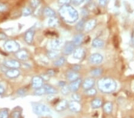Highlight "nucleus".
<instances>
[{"label":"nucleus","instance_id":"nucleus-1","mask_svg":"<svg viewBox=\"0 0 134 118\" xmlns=\"http://www.w3.org/2000/svg\"><path fill=\"white\" fill-rule=\"evenodd\" d=\"M59 13L62 19L67 23H73L79 19L78 12L71 5H63L60 8Z\"/></svg>","mask_w":134,"mask_h":118},{"label":"nucleus","instance_id":"nucleus-2","mask_svg":"<svg viewBox=\"0 0 134 118\" xmlns=\"http://www.w3.org/2000/svg\"><path fill=\"white\" fill-rule=\"evenodd\" d=\"M97 87L101 93L109 94L116 91L117 83L111 78H103L97 82Z\"/></svg>","mask_w":134,"mask_h":118},{"label":"nucleus","instance_id":"nucleus-3","mask_svg":"<svg viewBox=\"0 0 134 118\" xmlns=\"http://www.w3.org/2000/svg\"><path fill=\"white\" fill-rule=\"evenodd\" d=\"M32 109L34 112L38 116H47L51 114V111L50 109L44 104L40 103H32Z\"/></svg>","mask_w":134,"mask_h":118},{"label":"nucleus","instance_id":"nucleus-4","mask_svg":"<svg viewBox=\"0 0 134 118\" xmlns=\"http://www.w3.org/2000/svg\"><path fill=\"white\" fill-rule=\"evenodd\" d=\"M4 48L10 53H17L20 50V46L16 41L8 40L4 44Z\"/></svg>","mask_w":134,"mask_h":118},{"label":"nucleus","instance_id":"nucleus-5","mask_svg":"<svg viewBox=\"0 0 134 118\" xmlns=\"http://www.w3.org/2000/svg\"><path fill=\"white\" fill-rule=\"evenodd\" d=\"M103 60V56L99 53L92 54L89 57V61L93 64H99Z\"/></svg>","mask_w":134,"mask_h":118},{"label":"nucleus","instance_id":"nucleus-6","mask_svg":"<svg viewBox=\"0 0 134 118\" xmlns=\"http://www.w3.org/2000/svg\"><path fill=\"white\" fill-rule=\"evenodd\" d=\"M4 65L7 68L9 69H19L21 64L19 61L16 60H7L4 61Z\"/></svg>","mask_w":134,"mask_h":118},{"label":"nucleus","instance_id":"nucleus-7","mask_svg":"<svg viewBox=\"0 0 134 118\" xmlns=\"http://www.w3.org/2000/svg\"><path fill=\"white\" fill-rule=\"evenodd\" d=\"M76 49V46L73 42H68L64 45L63 53L66 55H70L73 53Z\"/></svg>","mask_w":134,"mask_h":118},{"label":"nucleus","instance_id":"nucleus-8","mask_svg":"<svg viewBox=\"0 0 134 118\" xmlns=\"http://www.w3.org/2000/svg\"><path fill=\"white\" fill-rule=\"evenodd\" d=\"M43 79L41 76H35L32 78V87L34 89H38L43 86Z\"/></svg>","mask_w":134,"mask_h":118},{"label":"nucleus","instance_id":"nucleus-9","mask_svg":"<svg viewBox=\"0 0 134 118\" xmlns=\"http://www.w3.org/2000/svg\"><path fill=\"white\" fill-rule=\"evenodd\" d=\"M82 83V81L81 78H79L76 80L71 82L70 85H69L71 92H73V93L77 92V90L79 89L80 87H81Z\"/></svg>","mask_w":134,"mask_h":118},{"label":"nucleus","instance_id":"nucleus-10","mask_svg":"<svg viewBox=\"0 0 134 118\" xmlns=\"http://www.w3.org/2000/svg\"><path fill=\"white\" fill-rule=\"evenodd\" d=\"M73 57L77 60H82L85 56V51L83 48L78 47L73 52Z\"/></svg>","mask_w":134,"mask_h":118},{"label":"nucleus","instance_id":"nucleus-11","mask_svg":"<svg viewBox=\"0 0 134 118\" xmlns=\"http://www.w3.org/2000/svg\"><path fill=\"white\" fill-rule=\"evenodd\" d=\"M97 25V20L96 19H91L85 22V26H84V31L86 32H90L92 31Z\"/></svg>","mask_w":134,"mask_h":118},{"label":"nucleus","instance_id":"nucleus-12","mask_svg":"<svg viewBox=\"0 0 134 118\" xmlns=\"http://www.w3.org/2000/svg\"><path fill=\"white\" fill-rule=\"evenodd\" d=\"M69 109L73 112H79L81 110V104L76 101H72L69 103Z\"/></svg>","mask_w":134,"mask_h":118},{"label":"nucleus","instance_id":"nucleus-13","mask_svg":"<svg viewBox=\"0 0 134 118\" xmlns=\"http://www.w3.org/2000/svg\"><path fill=\"white\" fill-rule=\"evenodd\" d=\"M96 81L93 78H88L83 81L82 82V88L85 90L89 89L91 88H93Z\"/></svg>","mask_w":134,"mask_h":118},{"label":"nucleus","instance_id":"nucleus-14","mask_svg":"<svg viewBox=\"0 0 134 118\" xmlns=\"http://www.w3.org/2000/svg\"><path fill=\"white\" fill-rule=\"evenodd\" d=\"M16 56L19 60L26 61L29 58V53L25 50H19L16 53Z\"/></svg>","mask_w":134,"mask_h":118},{"label":"nucleus","instance_id":"nucleus-15","mask_svg":"<svg viewBox=\"0 0 134 118\" xmlns=\"http://www.w3.org/2000/svg\"><path fill=\"white\" fill-rule=\"evenodd\" d=\"M69 103L66 100H62L58 103L55 106V110L57 111H62L68 108Z\"/></svg>","mask_w":134,"mask_h":118},{"label":"nucleus","instance_id":"nucleus-16","mask_svg":"<svg viewBox=\"0 0 134 118\" xmlns=\"http://www.w3.org/2000/svg\"><path fill=\"white\" fill-rule=\"evenodd\" d=\"M5 75L9 78H16L20 75V71L17 69H10L5 72Z\"/></svg>","mask_w":134,"mask_h":118},{"label":"nucleus","instance_id":"nucleus-17","mask_svg":"<svg viewBox=\"0 0 134 118\" xmlns=\"http://www.w3.org/2000/svg\"><path fill=\"white\" fill-rule=\"evenodd\" d=\"M35 34V31L32 29H29L26 32L25 35V40L26 42L28 44H32L34 40V36Z\"/></svg>","mask_w":134,"mask_h":118},{"label":"nucleus","instance_id":"nucleus-18","mask_svg":"<svg viewBox=\"0 0 134 118\" xmlns=\"http://www.w3.org/2000/svg\"><path fill=\"white\" fill-rule=\"evenodd\" d=\"M63 42L60 39H54L51 40L50 43V46L51 49L53 50H59L63 46Z\"/></svg>","mask_w":134,"mask_h":118},{"label":"nucleus","instance_id":"nucleus-19","mask_svg":"<svg viewBox=\"0 0 134 118\" xmlns=\"http://www.w3.org/2000/svg\"><path fill=\"white\" fill-rule=\"evenodd\" d=\"M66 76L67 78L68 79V80L71 81V82L79 78V75L77 74V72H74L73 70H70V71H68L67 72Z\"/></svg>","mask_w":134,"mask_h":118},{"label":"nucleus","instance_id":"nucleus-20","mask_svg":"<svg viewBox=\"0 0 134 118\" xmlns=\"http://www.w3.org/2000/svg\"><path fill=\"white\" fill-rule=\"evenodd\" d=\"M92 46L94 48H101L104 46V42L103 40L100 39V38H96L93 40L92 42Z\"/></svg>","mask_w":134,"mask_h":118},{"label":"nucleus","instance_id":"nucleus-21","mask_svg":"<svg viewBox=\"0 0 134 118\" xmlns=\"http://www.w3.org/2000/svg\"><path fill=\"white\" fill-rule=\"evenodd\" d=\"M103 111L107 115H110L112 113L113 109V105L111 102H107L103 105Z\"/></svg>","mask_w":134,"mask_h":118},{"label":"nucleus","instance_id":"nucleus-22","mask_svg":"<svg viewBox=\"0 0 134 118\" xmlns=\"http://www.w3.org/2000/svg\"><path fill=\"white\" fill-rule=\"evenodd\" d=\"M91 107L94 109H98L100 107L102 106L103 105V101L100 98H96L94 100H92L91 102Z\"/></svg>","mask_w":134,"mask_h":118},{"label":"nucleus","instance_id":"nucleus-23","mask_svg":"<svg viewBox=\"0 0 134 118\" xmlns=\"http://www.w3.org/2000/svg\"><path fill=\"white\" fill-rule=\"evenodd\" d=\"M83 40V35L82 33L76 35L73 38V42L76 46H79L82 44Z\"/></svg>","mask_w":134,"mask_h":118},{"label":"nucleus","instance_id":"nucleus-24","mask_svg":"<svg viewBox=\"0 0 134 118\" xmlns=\"http://www.w3.org/2000/svg\"><path fill=\"white\" fill-rule=\"evenodd\" d=\"M60 51L59 50H49L47 52V57L49 59H54L56 57H58V55H59Z\"/></svg>","mask_w":134,"mask_h":118},{"label":"nucleus","instance_id":"nucleus-25","mask_svg":"<svg viewBox=\"0 0 134 118\" xmlns=\"http://www.w3.org/2000/svg\"><path fill=\"white\" fill-rule=\"evenodd\" d=\"M44 13L45 16L48 17L49 18L55 16V12L51 8L49 7H47L44 8Z\"/></svg>","mask_w":134,"mask_h":118},{"label":"nucleus","instance_id":"nucleus-26","mask_svg":"<svg viewBox=\"0 0 134 118\" xmlns=\"http://www.w3.org/2000/svg\"><path fill=\"white\" fill-rule=\"evenodd\" d=\"M43 87H44L45 89V91H46V94H54L57 93V90H56L54 88L52 87V86L45 84L43 85Z\"/></svg>","mask_w":134,"mask_h":118},{"label":"nucleus","instance_id":"nucleus-27","mask_svg":"<svg viewBox=\"0 0 134 118\" xmlns=\"http://www.w3.org/2000/svg\"><path fill=\"white\" fill-rule=\"evenodd\" d=\"M59 20L55 17H53V18H49L48 20V25L51 27H55L59 25Z\"/></svg>","mask_w":134,"mask_h":118},{"label":"nucleus","instance_id":"nucleus-28","mask_svg":"<svg viewBox=\"0 0 134 118\" xmlns=\"http://www.w3.org/2000/svg\"><path fill=\"white\" fill-rule=\"evenodd\" d=\"M65 58L64 57H60L54 62V65L56 66V67H60V66H63L64 63H65Z\"/></svg>","mask_w":134,"mask_h":118},{"label":"nucleus","instance_id":"nucleus-29","mask_svg":"<svg viewBox=\"0 0 134 118\" xmlns=\"http://www.w3.org/2000/svg\"><path fill=\"white\" fill-rule=\"evenodd\" d=\"M103 73V70L101 68H95L91 71V75L94 77H99Z\"/></svg>","mask_w":134,"mask_h":118},{"label":"nucleus","instance_id":"nucleus-30","mask_svg":"<svg viewBox=\"0 0 134 118\" xmlns=\"http://www.w3.org/2000/svg\"><path fill=\"white\" fill-rule=\"evenodd\" d=\"M85 21L84 20H81L79 21L78 23L76 25L75 28L77 31H82L84 29V26H85Z\"/></svg>","mask_w":134,"mask_h":118},{"label":"nucleus","instance_id":"nucleus-31","mask_svg":"<svg viewBox=\"0 0 134 118\" xmlns=\"http://www.w3.org/2000/svg\"><path fill=\"white\" fill-rule=\"evenodd\" d=\"M85 93L86 95L90 97H92V96L96 95L97 93V92L96 89L94 88H90L89 89L85 90Z\"/></svg>","mask_w":134,"mask_h":118},{"label":"nucleus","instance_id":"nucleus-32","mask_svg":"<svg viewBox=\"0 0 134 118\" xmlns=\"http://www.w3.org/2000/svg\"><path fill=\"white\" fill-rule=\"evenodd\" d=\"M0 118H9V113L7 109H4L0 110Z\"/></svg>","mask_w":134,"mask_h":118},{"label":"nucleus","instance_id":"nucleus-33","mask_svg":"<svg viewBox=\"0 0 134 118\" xmlns=\"http://www.w3.org/2000/svg\"><path fill=\"white\" fill-rule=\"evenodd\" d=\"M32 13V11L29 7H25L22 10V15L23 16L26 17L28 16H30Z\"/></svg>","mask_w":134,"mask_h":118},{"label":"nucleus","instance_id":"nucleus-34","mask_svg":"<svg viewBox=\"0 0 134 118\" xmlns=\"http://www.w3.org/2000/svg\"><path fill=\"white\" fill-rule=\"evenodd\" d=\"M45 94H46V91H45V89L43 86L40 88L36 89L35 92V95H42Z\"/></svg>","mask_w":134,"mask_h":118},{"label":"nucleus","instance_id":"nucleus-35","mask_svg":"<svg viewBox=\"0 0 134 118\" xmlns=\"http://www.w3.org/2000/svg\"><path fill=\"white\" fill-rule=\"evenodd\" d=\"M61 91H62V93L64 95H68V94L70 93V92H71L70 88H69V86L66 85L62 88Z\"/></svg>","mask_w":134,"mask_h":118},{"label":"nucleus","instance_id":"nucleus-36","mask_svg":"<svg viewBox=\"0 0 134 118\" xmlns=\"http://www.w3.org/2000/svg\"><path fill=\"white\" fill-rule=\"evenodd\" d=\"M41 3L40 0H31L30 1V5L32 8H35L38 7Z\"/></svg>","mask_w":134,"mask_h":118},{"label":"nucleus","instance_id":"nucleus-37","mask_svg":"<svg viewBox=\"0 0 134 118\" xmlns=\"http://www.w3.org/2000/svg\"><path fill=\"white\" fill-rule=\"evenodd\" d=\"M11 118H21V113L19 111H14L10 115Z\"/></svg>","mask_w":134,"mask_h":118},{"label":"nucleus","instance_id":"nucleus-38","mask_svg":"<svg viewBox=\"0 0 134 118\" xmlns=\"http://www.w3.org/2000/svg\"><path fill=\"white\" fill-rule=\"evenodd\" d=\"M72 98H73L74 101H76V102H80L81 100V97L79 94L76 93H73L72 95Z\"/></svg>","mask_w":134,"mask_h":118},{"label":"nucleus","instance_id":"nucleus-39","mask_svg":"<svg viewBox=\"0 0 134 118\" xmlns=\"http://www.w3.org/2000/svg\"><path fill=\"white\" fill-rule=\"evenodd\" d=\"M72 0H58V3L59 4L62 5H69L71 3Z\"/></svg>","mask_w":134,"mask_h":118},{"label":"nucleus","instance_id":"nucleus-40","mask_svg":"<svg viewBox=\"0 0 134 118\" xmlns=\"http://www.w3.org/2000/svg\"><path fill=\"white\" fill-rule=\"evenodd\" d=\"M81 69V66L78 64H74V65L72 66V70L76 72H78Z\"/></svg>","mask_w":134,"mask_h":118},{"label":"nucleus","instance_id":"nucleus-41","mask_svg":"<svg viewBox=\"0 0 134 118\" xmlns=\"http://www.w3.org/2000/svg\"><path fill=\"white\" fill-rule=\"evenodd\" d=\"M85 0H72V3L74 4L75 5H79L81 4H82Z\"/></svg>","mask_w":134,"mask_h":118},{"label":"nucleus","instance_id":"nucleus-42","mask_svg":"<svg viewBox=\"0 0 134 118\" xmlns=\"http://www.w3.org/2000/svg\"><path fill=\"white\" fill-rule=\"evenodd\" d=\"M7 7L5 4L0 3V12H5V10H7Z\"/></svg>","mask_w":134,"mask_h":118},{"label":"nucleus","instance_id":"nucleus-43","mask_svg":"<svg viewBox=\"0 0 134 118\" xmlns=\"http://www.w3.org/2000/svg\"><path fill=\"white\" fill-rule=\"evenodd\" d=\"M17 94H19V95L23 96V95H25V94H26V90L24 88H20V89H19L18 91H17Z\"/></svg>","mask_w":134,"mask_h":118},{"label":"nucleus","instance_id":"nucleus-44","mask_svg":"<svg viewBox=\"0 0 134 118\" xmlns=\"http://www.w3.org/2000/svg\"><path fill=\"white\" fill-rule=\"evenodd\" d=\"M49 77L50 76H49L47 74L43 75L41 76V78L43 79V80H44V81H48L49 79Z\"/></svg>","mask_w":134,"mask_h":118},{"label":"nucleus","instance_id":"nucleus-45","mask_svg":"<svg viewBox=\"0 0 134 118\" xmlns=\"http://www.w3.org/2000/svg\"><path fill=\"white\" fill-rule=\"evenodd\" d=\"M98 1H99V4H100V5L104 7V6L106 5L107 0H98Z\"/></svg>","mask_w":134,"mask_h":118},{"label":"nucleus","instance_id":"nucleus-46","mask_svg":"<svg viewBox=\"0 0 134 118\" xmlns=\"http://www.w3.org/2000/svg\"><path fill=\"white\" fill-rule=\"evenodd\" d=\"M47 74H48L49 76H54V75H55V72L53 70H49L48 72L47 73Z\"/></svg>","mask_w":134,"mask_h":118},{"label":"nucleus","instance_id":"nucleus-47","mask_svg":"<svg viewBox=\"0 0 134 118\" xmlns=\"http://www.w3.org/2000/svg\"><path fill=\"white\" fill-rule=\"evenodd\" d=\"M5 92V89H4V87L2 85L0 84V95H2Z\"/></svg>","mask_w":134,"mask_h":118},{"label":"nucleus","instance_id":"nucleus-48","mask_svg":"<svg viewBox=\"0 0 134 118\" xmlns=\"http://www.w3.org/2000/svg\"><path fill=\"white\" fill-rule=\"evenodd\" d=\"M7 38V36L3 33H0V40H5Z\"/></svg>","mask_w":134,"mask_h":118},{"label":"nucleus","instance_id":"nucleus-49","mask_svg":"<svg viewBox=\"0 0 134 118\" xmlns=\"http://www.w3.org/2000/svg\"><path fill=\"white\" fill-rule=\"evenodd\" d=\"M59 85L62 88L63 87H64V86L66 85V82H64V81H60L59 83Z\"/></svg>","mask_w":134,"mask_h":118},{"label":"nucleus","instance_id":"nucleus-50","mask_svg":"<svg viewBox=\"0 0 134 118\" xmlns=\"http://www.w3.org/2000/svg\"><path fill=\"white\" fill-rule=\"evenodd\" d=\"M86 1H87L88 2H90V1H91V0H86Z\"/></svg>","mask_w":134,"mask_h":118}]
</instances>
